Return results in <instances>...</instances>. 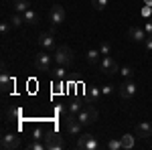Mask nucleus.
<instances>
[{
  "mask_svg": "<svg viewBox=\"0 0 152 150\" xmlns=\"http://www.w3.org/2000/svg\"><path fill=\"white\" fill-rule=\"evenodd\" d=\"M63 126H65V130H67V134H71V136H79L83 124L77 120L75 114L67 112V114H63Z\"/></svg>",
  "mask_w": 152,
  "mask_h": 150,
  "instance_id": "1",
  "label": "nucleus"
},
{
  "mask_svg": "<svg viewBox=\"0 0 152 150\" xmlns=\"http://www.w3.org/2000/svg\"><path fill=\"white\" fill-rule=\"evenodd\" d=\"M53 63H55V57L49 53V51H41L39 55L35 57V69L45 73V71H53Z\"/></svg>",
  "mask_w": 152,
  "mask_h": 150,
  "instance_id": "2",
  "label": "nucleus"
},
{
  "mask_svg": "<svg viewBox=\"0 0 152 150\" xmlns=\"http://www.w3.org/2000/svg\"><path fill=\"white\" fill-rule=\"evenodd\" d=\"M53 57H55V63H57V65H65V67H69L71 63H73V51H71V47L61 45V47L55 49Z\"/></svg>",
  "mask_w": 152,
  "mask_h": 150,
  "instance_id": "3",
  "label": "nucleus"
},
{
  "mask_svg": "<svg viewBox=\"0 0 152 150\" xmlns=\"http://www.w3.org/2000/svg\"><path fill=\"white\" fill-rule=\"evenodd\" d=\"M23 142H20V136L14 134V132H4L2 138H0V148L2 150H14V148H20Z\"/></svg>",
  "mask_w": 152,
  "mask_h": 150,
  "instance_id": "4",
  "label": "nucleus"
},
{
  "mask_svg": "<svg viewBox=\"0 0 152 150\" xmlns=\"http://www.w3.org/2000/svg\"><path fill=\"white\" fill-rule=\"evenodd\" d=\"M37 43H39V47H41L43 51H49V53H55V49H57V41H55V33H53V31L41 33Z\"/></svg>",
  "mask_w": 152,
  "mask_h": 150,
  "instance_id": "5",
  "label": "nucleus"
},
{
  "mask_svg": "<svg viewBox=\"0 0 152 150\" xmlns=\"http://www.w3.org/2000/svg\"><path fill=\"white\" fill-rule=\"evenodd\" d=\"M118 93H120L122 100H132V97L138 93V85H136L132 79H124L120 85H118Z\"/></svg>",
  "mask_w": 152,
  "mask_h": 150,
  "instance_id": "6",
  "label": "nucleus"
},
{
  "mask_svg": "<svg viewBox=\"0 0 152 150\" xmlns=\"http://www.w3.org/2000/svg\"><path fill=\"white\" fill-rule=\"evenodd\" d=\"M75 146L81 150H97L99 148V142H97V138H95L94 134H79Z\"/></svg>",
  "mask_w": 152,
  "mask_h": 150,
  "instance_id": "7",
  "label": "nucleus"
},
{
  "mask_svg": "<svg viewBox=\"0 0 152 150\" xmlns=\"http://www.w3.org/2000/svg\"><path fill=\"white\" fill-rule=\"evenodd\" d=\"M99 71L104 73V75H118L120 73V65H118L114 59L110 57V55H105V57H102V61H99Z\"/></svg>",
  "mask_w": 152,
  "mask_h": 150,
  "instance_id": "8",
  "label": "nucleus"
},
{
  "mask_svg": "<svg viewBox=\"0 0 152 150\" xmlns=\"http://www.w3.org/2000/svg\"><path fill=\"white\" fill-rule=\"evenodd\" d=\"M77 120L81 122L83 126H91L97 120V110H95L94 105H83V110L77 114Z\"/></svg>",
  "mask_w": 152,
  "mask_h": 150,
  "instance_id": "9",
  "label": "nucleus"
},
{
  "mask_svg": "<svg viewBox=\"0 0 152 150\" xmlns=\"http://www.w3.org/2000/svg\"><path fill=\"white\" fill-rule=\"evenodd\" d=\"M45 144H47V150H63V148H65V140L61 138L57 132H51V134H47Z\"/></svg>",
  "mask_w": 152,
  "mask_h": 150,
  "instance_id": "10",
  "label": "nucleus"
},
{
  "mask_svg": "<svg viewBox=\"0 0 152 150\" xmlns=\"http://www.w3.org/2000/svg\"><path fill=\"white\" fill-rule=\"evenodd\" d=\"M0 87H2V93H4V95H6V93H10L12 87H14V79L8 75L6 65H2V73H0Z\"/></svg>",
  "mask_w": 152,
  "mask_h": 150,
  "instance_id": "11",
  "label": "nucleus"
},
{
  "mask_svg": "<svg viewBox=\"0 0 152 150\" xmlns=\"http://www.w3.org/2000/svg\"><path fill=\"white\" fill-rule=\"evenodd\" d=\"M51 23L55 24V26L65 23V8H63L61 4H55V6L51 8Z\"/></svg>",
  "mask_w": 152,
  "mask_h": 150,
  "instance_id": "12",
  "label": "nucleus"
},
{
  "mask_svg": "<svg viewBox=\"0 0 152 150\" xmlns=\"http://www.w3.org/2000/svg\"><path fill=\"white\" fill-rule=\"evenodd\" d=\"M128 37L134 41V43H144L146 41V31H144V26H130L128 31Z\"/></svg>",
  "mask_w": 152,
  "mask_h": 150,
  "instance_id": "13",
  "label": "nucleus"
},
{
  "mask_svg": "<svg viewBox=\"0 0 152 150\" xmlns=\"http://www.w3.org/2000/svg\"><path fill=\"white\" fill-rule=\"evenodd\" d=\"M136 136L140 138H152V124L150 122H142L136 126Z\"/></svg>",
  "mask_w": 152,
  "mask_h": 150,
  "instance_id": "14",
  "label": "nucleus"
},
{
  "mask_svg": "<svg viewBox=\"0 0 152 150\" xmlns=\"http://www.w3.org/2000/svg\"><path fill=\"white\" fill-rule=\"evenodd\" d=\"M85 61H87L89 65H99V61H102L99 49H89V51L85 53Z\"/></svg>",
  "mask_w": 152,
  "mask_h": 150,
  "instance_id": "15",
  "label": "nucleus"
},
{
  "mask_svg": "<svg viewBox=\"0 0 152 150\" xmlns=\"http://www.w3.org/2000/svg\"><path fill=\"white\" fill-rule=\"evenodd\" d=\"M24 23H28V24H37L39 20H41V16H39V12L33 10V8H28V10H24Z\"/></svg>",
  "mask_w": 152,
  "mask_h": 150,
  "instance_id": "16",
  "label": "nucleus"
},
{
  "mask_svg": "<svg viewBox=\"0 0 152 150\" xmlns=\"http://www.w3.org/2000/svg\"><path fill=\"white\" fill-rule=\"evenodd\" d=\"M31 8V2L28 0H12V10L14 12H24Z\"/></svg>",
  "mask_w": 152,
  "mask_h": 150,
  "instance_id": "17",
  "label": "nucleus"
},
{
  "mask_svg": "<svg viewBox=\"0 0 152 150\" xmlns=\"http://www.w3.org/2000/svg\"><path fill=\"white\" fill-rule=\"evenodd\" d=\"M47 138V132H45V128L43 126H35L33 128V132H31V140H45Z\"/></svg>",
  "mask_w": 152,
  "mask_h": 150,
  "instance_id": "18",
  "label": "nucleus"
},
{
  "mask_svg": "<svg viewBox=\"0 0 152 150\" xmlns=\"http://www.w3.org/2000/svg\"><path fill=\"white\" fill-rule=\"evenodd\" d=\"M53 77H55V81H63L67 77V67H65V65H57V67L53 69Z\"/></svg>",
  "mask_w": 152,
  "mask_h": 150,
  "instance_id": "19",
  "label": "nucleus"
},
{
  "mask_svg": "<svg viewBox=\"0 0 152 150\" xmlns=\"http://www.w3.org/2000/svg\"><path fill=\"white\" fill-rule=\"evenodd\" d=\"M87 95L94 100V104H97V102L104 97V93H102V87H87Z\"/></svg>",
  "mask_w": 152,
  "mask_h": 150,
  "instance_id": "20",
  "label": "nucleus"
},
{
  "mask_svg": "<svg viewBox=\"0 0 152 150\" xmlns=\"http://www.w3.org/2000/svg\"><path fill=\"white\" fill-rule=\"evenodd\" d=\"M83 110V104H81V100H73V102H69V104H67V112H71V114H79V112H81Z\"/></svg>",
  "mask_w": 152,
  "mask_h": 150,
  "instance_id": "21",
  "label": "nucleus"
},
{
  "mask_svg": "<svg viewBox=\"0 0 152 150\" xmlns=\"http://www.w3.org/2000/svg\"><path fill=\"white\" fill-rule=\"evenodd\" d=\"M23 23H24V14L23 12H12L10 14V24L14 26V29H18Z\"/></svg>",
  "mask_w": 152,
  "mask_h": 150,
  "instance_id": "22",
  "label": "nucleus"
},
{
  "mask_svg": "<svg viewBox=\"0 0 152 150\" xmlns=\"http://www.w3.org/2000/svg\"><path fill=\"white\" fill-rule=\"evenodd\" d=\"M45 148H47L45 140H31L26 144V150H45Z\"/></svg>",
  "mask_w": 152,
  "mask_h": 150,
  "instance_id": "23",
  "label": "nucleus"
},
{
  "mask_svg": "<svg viewBox=\"0 0 152 150\" xmlns=\"http://www.w3.org/2000/svg\"><path fill=\"white\" fill-rule=\"evenodd\" d=\"M105 148H107V150H122L124 146H122V140H120V138H110V140H107V144H105Z\"/></svg>",
  "mask_w": 152,
  "mask_h": 150,
  "instance_id": "24",
  "label": "nucleus"
},
{
  "mask_svg": "<svg viewBox=\"0 0 152 150\" xmlns=\"http://www.w3.org/2000/svg\"><path fill=\"white\" fill-rule=\"evenodd\" d=\"M120 140H122V146L124 148H132L134 146V136H130V134H124Z\"/></svg>",
  "mask_w": 152,
  "mask_h": 150,
  "instance_id": "25",
  "label": "nucleus"
},
{
  "mask_svg": "<svg viewBox=\"0 0 152 150\" xmlns=\"http://www.w3.org/2000/svg\"><path fill=\"white\" fill-rule=\"evenodd\" d=\"M120 75H122L124 79H132V75H134V69H132V67H120Z\"/></svg>",
  "mask_w": 152,
  "mask_h": 150,
  "instance_id": "26",
  "label": "nucleus"
},
{
  "mask_svg": "<svg viewBox=\"0 0 152 150\" xmlns=\"http://www.w3.org/2000/svg\"><path fill=\"white\" fill-rule=\"evenodd\" d=\"M110 51H112V45H110L107 41H102V45H99V53H102V57L110 55Z\"/></svg>",
  "mask_w": 152,
  "mask_h": 150,
  "instance_id": "27",
  "label": "nucleus"
},
{
  "mask_svg": "<svg viewBox=\"0 0 152 150\" xmlns=\"http://www.w3.org/2000/svg\"><path fill=\"white\" fill-rule=\"evenodd\" d=\"M116 89H118V85H112V83H110V85H102V93H104V97L112 95Z\"/></svg>",
  "mask_w": 152,
  "mask_h": 150,
  "instance_id": "28",
  "label": "nucleus"
},
{
  "mask_svg": "<svg viewBox=\"0 0 152 150\" xmlns=\"http://www.w3.org/2000/svg\"><path fill=\"white\" fill-rule=\"evenodd\" d=\"M91 4H94L95 10H104L105 6L110 4V0H91Z\"/></svg>",
  "mask_w": 152,
  "mask_h": 150,
  "instance_id": "29",
  "label": "nucleus"
},
{
  "mask_svg": "<svg viewBox=\"0 0 152 150\" xmlns=\"http://www.w3.org/2000/svg\"><path fill=\"white\" fill-rule=\"evenodd\" d=\"M8 120H18L20 116H23V112H20V108H14V110H8Z\"/></svg>",
  "mask_w": 152,
  "mask_h": 150,
  "instance_id": "30",
  "label": "nucleus"
},
{
  "mask_svg": "<svg viewBox=\"0 0 152 150\" xmlns=\"http://www.w3.org/2000/svg\"><path fill=\"white\" fill-rule=\"evenodd\" d=\"M10 29H12L10 20H4V23L0 24V31H2V37H8V33H10Z\"/></svg>",
  "mask_w": 152,
  "mask_h": 150,
  "instance_id": "31",
  "label": "nucleus"
},
{
  "mask_svg": "<svg viewBox=\"0 0 152 150\" xmlns=\"http://www.w3.org/2000/svg\"><path fill=\"white\" fill-rule=\"evenodd\" d=\"M144 49H146L148 53H152V37H146V41H144Z\"/></svg>",
  "mask_w": 152,
  "mask_h": 150,
  "instance_id": "32",
  "label": "nucleus"
},
{
  "mask_svg": "<svg viewBox=\"0 0 152 150\" xmlns=\"http://www.w3.org/2000/svg\"><path fill=\"white\" fill-rule=\"evenodd\" d=\"M150 14H152V6H146V4H144V6H142V16H146V18H148Z\"/></svg>",
  "mask_w": 152,
  "mask_h": 150,
  "instance_id": "33",
  "label": "nucleus"
},
{
  "mask_svg": "<svg viewBox=\"0 0 152 150\" xmlns=\"http://www.w3.org/2000/svg\"><path fill=\"white\" fill-rule=\"evenodd\" d=\"M144 31H146V35L152 37V20H146V24H144Z\"/></svg>",
  "mask_w": 152,
  "mask_h": 150,
  "instance_id": "34",
  "label": "nucleus"
},
{
  "mask_svg": "<svg viewBox=\"0 0 152 150\" xmlns=\"http://www.w3.org/2000/svg\"><path fill=\"white\" fill-rule=\"evenodd\" d=\"M144 4H146V6H152V0H144Z\"/></svg>",
  "mask_w": 152,
  "mask_h": 150,
  "instance_id": "35",
  "label": "nucleus"
}]
</instances>
